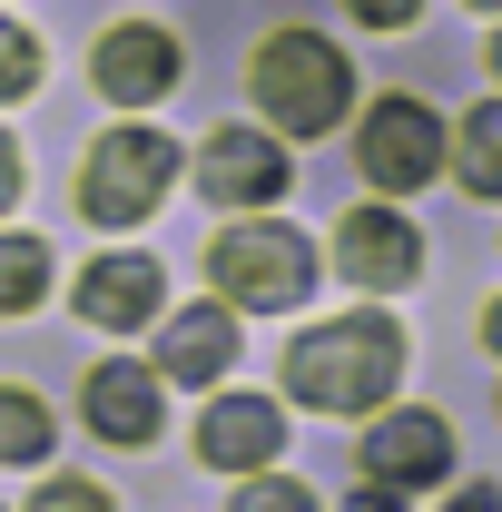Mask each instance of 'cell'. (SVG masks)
Segmentation results:
<instances>
[{
	"label": "cell",
	"mask_w": 502,
	"mask_h": 512,
	"mask_svg": "<svg viewBox=\"0 0 502 512\" xmlns=\"http://www.w3.org/2000/svg\"><path fill=\"white\" fill-rule=\"evenodd\" d=\"M404 375V335L384 316H335L296 335V355H286V394L315 404V414H375L384 394Z\"/></svg>",
	"instance_id": "1"
},
{
	"label": "cell",
	"mask_w": 502,
	"mask_h": 512,
	"mask_svg": "<svg viewBox=\"0 0 502 512\" xmlns=\"http://www.w3.org/2000/svg\"><path fill=\"white\" fill-rule=\"evenodd\" d=\"M256 109L286 128V138H325V128L345 119V99H355V79H345V50L335 40H315V30H276L247 69Z\"/></svg>",
	"instance_id": "2"
},
{
	"label": "cell",
	"mask_w": 502,
	"mask_h": 512,
	"mask_svg": "<svg viewBox=\"0 0 502 512\" xmlns=\"http://www.w3.org/2000/svg\"><path fill=\"white\" fill-rule=\"evenodd\" d=\"M178 178V148L158 138V128H109L99 148H89V168H79V207L99 217V227H138L158 197Z\"/></svg>",
	"instance_id": "3"
},
{
	"label": "cell",
	"mask_w": 502,
	"mask_h": 512,
	"mask_svg": "<svg viewBox=\"0 0 502 512\" xmlns=\"http://www.w3.org/2000/svg\"><path fill=\"white\" fill-rule=\"evenodd\" d=\"M207 266H217L227 306H296V296L315 286V247L296 237V227H266V217L227 227V237L207 247Z\"/></svg>",
	"instance_id": "4"
},
{
	"label": "cell",
	"mask_w": 502,
	"mask_h": 512,
	"mask_svg": "<svg viewBox=\"0 0 502 512\" xmlns=\"http://www.w3.org/2000/svg\"><path fill=\"white\" fill-rule=\"evenodd\" d=\"M355 158H365V178H375L384 197L424 188L443 168V128L424 99H375V119H365V138H355Z\"/></svg>",
	"instance_id": "5"
},
{
	"label": "cell",
	"mask_w": 502,
	"mask_h": 512,
	"mask_svg": "<svg viewBox=\"0 0 502 512\" xmlns=\"http://www.w3.org/2000/svg\"><path fill=\"white\" fill-rule=\"evenodd\" d=\"M89 79H99V99L148 109V99H168V89H178V40H168L158 20H119V30L89 50Z\"/></svg>",
	"instance_id": "6"
},
{
	"label": "cell",
	"mask_w": 502,
	"mask_h": 512,
	"mask_svg": "<svg viewBox=\"0 0 502 512\" xmlns=\"http://www.w3.org/2000/svg\"><path fill=\"white\" fill-rule=\"evenodd\" d=\"M197 188L217 207H266V197H286V148L266 128H217L197 148Z\"/></svg>",
	"instance_id": "7"
},
{
	"label": "cell",
	"mask_w": 502,
	"mask_h": 512,
	"mask_svg": "<svg viewBox=\"0 0 502 512\" xmlns=\"http://www.w3.org/2000/svg\"><path fill=\"white\" fill-rule=\"evenodd\" d=\"M335 266L384 296V286H414V276H424V237H414L394 207H355V217L335 227Z\"/></svg>",
	"instance_id": "8"
},
{
	"label": "cell",
	"mask_w": 502,
	"mask_h": 512,
	"mask_svg": "<svg viewBox=\"0 0 502 512\" xmlns=\"http://www.w3.org/2000/svg\"><path fill=\"white\" fill-rule=\"evenodd\" d=\"M276 444H286V414L266 394H217L207 424H197V453L217 473H256V463H276Z\"/></svg>",
	"instance_id": "9"
},
{
	"label": "cell",
	"mask_w": 502,
	"mask_h": 512,
	"mask_svg": "<svg viewBox=\"0 0 502 512\" xmlns=\"http://www.w3.org/2000/svg\"><path fill=\"white\" fill-rule=\"evenodd\" d=\"M443 463H453V434H443L434 414H384L375 434H365V473H375V483H394V493L434 483Z\"/></svg>",
	"instance_id": "10"
},
{
	"label": "cell",
	"mask_w": 502,
	"mask_h": 512,
	"mask_svg": "<svg viewBox=\"0 0 502 512\" xmlns=\"http://www.w3.org/2000/svg\"><path fill=\"white\" fill-rule=\"evenodd\" d=\"M79 316L128 335V325L158 316V256H99L89 276H79Z\"/></svg>",
	"instance_id": "11"
},
{
	"label": "cell",
	"mask_w": 502,
	"mask_h": 512,
	"mask_svg": "<svg viewBox=\"0 0 502 512\" xmlns=\"http://www.w3.org/2000/svg\"><path fill=\"white\" fill-rule=\"evenodd\" d=\"M79 414H89L109 444H148V434H158V375H148V365H99L89 394H79Z\"/></svg>",
	"instance_id": "12"
},
{
	"label": "cell",
	"mask_w": 502,
	"mask_h": 512,
	"mask_svg": "<svg viewBox=\"0 0 502 512\" xmlns=\"http://www.w3.org/2000/svg\"><path fill=\"white\" fill-rule=\"evenodd\" d=\"M227 355H237V316L227 306H188V316L158 335V375H178V384L227 375Z\"/></svg>",
	"instance_id": "13"
},
{
	"label": "cell",
	"mask_w": 502,
	"mask_h": 512,
	"mask_svg": "<svg viewBox=\"0 0 502 512\" xmlns=\"http://www.w3.org/2000/svg\"><path fill=\"white\" fill-rule=\"evenodd\" d=\"M453 158H463V188L473 197H502V99H483L473 119L453 128Z\"/></svg>",
	"instance_id": "14"
},
{
	"label": "cell",
	"mask_w": 502,
	"mask_h": 512,
	"mask_svg": "<svg viewBox=\"0 0 502 512\" xmlns=\"http://www.w3.org/2000/svg\"><path fill=\"white\" fill-rule=\"evenodd\" d=\"M50 296V247L40 237H0V316H30Z\"/></svg>",
	"instance_id": "15"
},
{
	"label": "cell",
	"mask_w": 502,
	"mask_h": 512,
	"mask_svg": "<svg viewBox=\"0 0 502 512\" xmlns=\"http://www.w3.org/2000/svg\"><path fill=\"white\" fill-rule=\"evenodd\" d=\"M50 434H60V424H50V404H40V394H20V384H0V463H40Z\"/></svg>",
	"instance_id": "16"
},
{
	"label": "cell",
	"mask_w": 502,
	"mask_h": 512,
	"mask_svg": "<svg viewBox=\"0 0 502 512\" xmlns=\"http://www.w3.org/2000/svg\"><path fill=\"white\" fill-rule=\"evenodd\" d=\"M30 89H40V40L0 20V99H30Z\"/></svg>",
	"instance_id": "17"
},
{
	"label": "cell",
	"mask_w": 502,
	"mask_h": 512,
	"mask_svg": "<svg viewBox=\"0 0 502 512\" xmlns=\"http://www.w3.org/2000/svg\"><path fill=\"white\" fill-rule=\"evenodd\" d=\"M30 512H109V483H89V473H60V483H50Z\"/></svg>",
	"instance_id": "18"
},
{
	"label": "cell",
	"mask_w": 502,
	"mask_h": 512,
	"mask_svg": "<svg viewBox=\"0 0 502 512\" xmlns=\"http://www.w3.org/2000/svg\"><path fill=\"white\" fill-rule=\"evenodd\" d=\"M237 512H315V493H306V483H276V473H266V483H247V493H237Z\"/></svg>",
	"instance_id": "19"
},
{
	"label": "cell",
	"mask_w": 502,
	"mask_h": 512,
	"mask_svg": "<svg viewBox=\"0 0 502 512\" xmlns=\"http://www.w3.org/2000/svg\"><path fill=\"white\" fill-rule=\"evenodd\" d=\"M345 10H355L365 30H414V20H424V0H345Z\"/></svg>",
	"instance_id": "20"
},
{
	"label": "cell",
	"mask_w": 502,
	"mask_h": 512,
	"mask_svg": "<svg viewBox=\"0 0 502 512\" xmlns=\"http://www.w3.org/2000/svg\"><path fill=\"white\" fill-rule=\"evenodd\" d=\"M10 197H20V148L0 138V207H10Z\"/></svg>",
	"instance_id": "21"
},
{
	"label": "cell",
	"mask_w": 502,
	"mask_h": 512,
	"mask_svg": "<svg viewBox=\"0 0 502 512\" xmlns=\"http://www.w3.org/2000/svg\"><path fill=\"white\" fill-rule=\"evenodd\" d=\"M355 512H404V493H394V483H375V493H355Z\"/></svg>",
	"instance_id": "22"
},
{
	"label": "cell",
	"mask_w": 502,
	"mask_h": 512,
	"mask_svg": "<svg viewBox=\"0 0 502 512\" xmlns=\"http://www.w3.org/2000/svg\"><path fill=\"white\" fill-rule=\"evenodd\" d=\"M453 512H502V493H483V483H473V493H453Z\"/></svg>",
	"instance_id": "23"
},
{
	"label": "cell",
	"mask_w": 502,
	"mask_h": 512,
	"mask_svg": "<svg viewBox=\"0 0 502 512\" xmlns=\"http://www.w3.org/2000/svg\"><path fill=\"white\" fill-rule=\"evenodd\" d=\"M483 345H493V355H502V296H493V306H483Z\"/></svg>",
	"instance_id": "24"
},
{
	"label": "cell",
	"mask_w": 502,
	"mask_h": 512,
	"mask_svg": "<svg viewBox=\"0 0 502 512\" xmlns=\"http://www.w3.org/2000/svg\"><path fill=\"white\" fill-rule=\"evenodd\" d=\"M493 79H502V30H493Z\"/></svg>",
	"instance_id": "25"
},
{
	"label": "cell",
	"mask_w": 502,
	"mask_h": 512,
	"mask_svg": "<svg viewBox=\"0 0 502 512\" xmlns=\"http://www.w3.org/2000/svg\"><path fill=\"white\" fill-rule=\"evenodd\" d=\"M473 10H502V0H473Z\"/></svg>",
	"instance_id": "26"
}]
</instances>
